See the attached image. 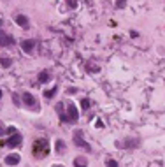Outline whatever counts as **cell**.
<instances>
[{
  "instance_id": "obj_6",
  "label": "cell",
  "mask_w": 165,
  "mask_h": 167,
  "mask_svg": "<svg viewBox=\"0 0 165 167\" xmlns=\"http://www.w3.org/2000/svg\"><path fill=\"white\" fill-rule=\"evenodd\" d=\"M11 44H14V37L0 30V46H11Z\"/></svg>"
},
{
  "instance_id": "obj_19",
  "label": "cell",
  "mask_w": 165,
  "mask_h": 167,
  "mask_svg": "<svg viewBox=\"0 0 165 167\" xmlns=\"http://www.w3.org/2000/svg\"><path fill=\"white\" fill-rule=\"evenodd\" d=\"M12 100H14V104H16V106H18V107H19V106H21V102H19V97H18V95H16V93H14V95H12Z\"/></svg>"
},
{
  "instance_id": "obj_23",
  "label": "cell",
  "mask_w": 165,
  "mask_h": 167,
  "mask_svg": "<svg viewBox=\"0 0 165 167\" xmlns=\"http://www.w3.org/2000/svg\"><path fill=\"white\" fill-rule=\"evenodd\" d=\"M4 132H5V130H2V127H0V134H4Z\"/></svg>"
},
{
  "instance_id": "obj_21",
  "label": "cell",
  "mask_w": 165,
  "mask_h": 167,
  "mask_svg": "<svg viewBox=\"0 0 165 167\" xmlns=\"http://www.w3.org/2000/svg\"><path fill=\"white\" fill-rule=\"evenodd\" d=\"M5 132H7V134H14V132H16V129H14V127H9Z\"/></svg>"
},
{
  "instance_id": "obj_10",
  "label": "cell",
  "mask_w": 165,
  "mask_h": 167,
  "mask_svg": "<svg viewBox=\"0 0 165 167\" xmlns=\"http://www.w3.org/2000/svg\"><path fill=\"white\" fill-rule=\"evenodd\" d=\"M14 19H16V23H18L19 26H23V28H26V26H28V18H26L25 14H18Z\"/></svg>"
},
{
  "instance_id": "obj_12",
  "label": "cell",
  "mask_w": 165,
  "mask_h": 167,
  "mask_svg": "<svg viewBox=\"0 0 165 167\" xmlns=\"http://www.w3.org/2000/svg\"><path fill=\"white\" fill-rule=\"evenodd\" d=\"M56 111H58V114H60V118H62V122H69V118H67V114L63 113V104H62V102H58V104H56Z\"/></svg>"
},
{
  "instance_id": "obj_20",
  "label": "cell",
  "mask_w": 165,
  "mask_h": 167,
  "mask_svg": "<svg viewBox=\"0 0 165 167\" xmlns=\"http://www.w3.org/2000/svg\"><path fill=\"white\" fill-rule=\"evenodd\" d=\"M125 2H127V0H116V5L121 9V7H125Z\"/></svg>"
},
{
  "instance_id": "obj_14",
  "label": "cell",
  "mask_w": 165,
  "mask_h": 167,
  "mask_svg": "<svg viewBox=\"0 0 165 167\" xmlns=\"http://www.w3.org/2000/svg\"><path fill=\"white\" fill-rule=\"evenodd\" d=\"M39 81H40V83H47V81H49V72H47V70H42V72L39 74Z\"/></svg>"
},
{
  "instance_id": "obj_17",
  "label": "cell",
  "mask_w": 165,
  "mask_h": 167,
  "mask_svg": "<svg viewBox=\"0 0 165 167\" xmlns=\"http://www.w3.org/2000/svg\"><path fill=\"white\" fill-rule=\"evenodd\" d=\"M55 93H56V88H53V90H47V92H44V97H46V99H51V97H53Z\"/></svg>"
},
{
  "instance_id": "obj_18",
  "label": "cell",
  "mask_w": 165,
  "mask_h": 167,
  "mask_svg": "<svg viewBox=\"0 0 165 167\" xmlns=\"http://www.w3.org/2000/svg\"><path fill=\"white\" fill-rule=\"evenodd\" d=\"M56 150H58V151H63V150H65V143H63V141H58V143H56Z\"/></svg>"
},
{
  "instance_id": "obj_24",
  "label": "cell",
  "mask_w": 165,
  "mask_h": 167,
  "mask_svg": "<svg viewBox=\"0 0 165 167\" xmlns=\"http://www.w3.org/2000/svg\"><path fill=\"white\" fill-rule=\"evenodd\" d=\"M2 23H4V21H2V19H0V25H2Z\"/></svg>"
},
{
  "instance_id": "obj_8",
  "label": "cell",
  "mask_w": 165,
  "mask_h": 167,
  "mask_svg": "<svg viewBox=\"0 0 165 167\" xmlns=\"http://www.w3.org/2000/svg\"><path fill=\"white\" fill-rule=\"evenodd\" d=\"M19 160H21V157H19L18 153H11V155L5 157V164H7V166H18Z\"/></svg>"
},
{
  "instance_id": "obj_9",
  "label": "cell",
  "mask_w": 165,
  "mask_h": 167,
  "mask_svg": "<svg viewBox=\"0 0 165 167\" xmlns=\"http://www.w3.org/2000/svg\"><path fill=\"white\" fill-rule=\"evenodd\" d=\"M33 46H35V41H23L21 42V49L25 53H32L33 51Z\"/></svg>"
},
{
  "instance_id": "obj_15",
  "label": "cell",
  "mask_w": 165,
  "mask_h": 167,
  "mask_svg": "<svg viewBox=\"0 0 165 167\" xmlns=\"http://www.w3.org/2000/svg\"><path fill=\"white\" fill-rule=\"evenodd\" d=\"M90 106H91V100H90V99H83V100H81V107H83V111L90 109Z\"/></svg>"
},
{
  "instance_id": "obj_1",
  "label": "cell",
  "mask_w": 165,
  "mask_h": 167,
  "mask_svg": "<svg viewBox=\"0 0 165 167\" xmlns=\"http://www.w3.org/2000/svg\"><path fill=\"white\" fill-rule=\"evenodd\" d=\"M47 151H49V144L46 139H37L33 143V155L35 157H44V155H47Z\"/></svg>"
},
{
  "instance_id": "obj_22",
  "label": "cell",
  "mask_w": 165,
  "mask_h": 167,
  "mask_svg": "<svg viewBox=\"0 0 165 167\" xmlns=\"http://www.w3.org/2000/svg\"><path fill=\"white\" fill-rule=\"evenodd\" d=\"M67 4H70V7H72V9L76 7V2H74V0H67Z\"/></svg>"
},
{
  "instance_id": "obj_5",
  "label": "cell",
  "mask_w": 165,
  "mask_h": 167,
  "mask_svg": "<svg viewBox=\"0 0 165 167\" xmlns=\"http://www.w3.org/2000/svg\"><path fill=\"white\" fill-rule=\"evenodd\" d=\"M21 99H23V102H25L28 107H32V109H37V104H35V97H33L32 93L25 92V93L21 95Z\"/></svg>"
},
{
  "instance_id": "obj_13",
  "label": "cell",
  "mask_w": 165,
  "mask_h": 167,
  "mask_svg": "<svg viewBox=\"0 0 165 167\" xmlns=\"http://www.w3.org/2000/svg\"><path fill=\"white\" fill-rule=\"evenodd\" d=\"M0 65H2L4 69H9V67L12 65V60H11V58H7V56H4V58L0 60Z\"/></svg>"
},
{
  "instance_id": "obj_26",
  "label": "cell",
  "mask_w": 165,
  "mask_h": 167,
  "mask_svg": "<svg viewBox=\"0 0 165 167\" xmlns=\"http://www.w3.org/2000/svg\"><path fill=\"white\" fill-rule=\"evenodd\" d=\"M55 167H62V166H55Z\"/></svg>"
},
{
  "instance_id": "obj_11",
  "label": "cell",
  "mask_w": 165,
  "mask_h": 167,
  "mask_svg": "<svg viewBox=\"0 0 165 167\" xmlns=\"http://www.w3.org/2000/svg\"><path fill=\"white\" fill-rule=\"evenodd\" d=\"M74 167H88V160L84 157H76L74 158Z\"/></svg>"
},
{
  "instance_id": "obj_2",
  "label": "cell",
  "mask_w": 165,
  "mask_h": 167,
  "mask_svg": "<svg viewBox=\"0 0 165 167\" xmlns=\"http://www.w3.org/2000/svg\"><path fill=\"white\" fill-rule=\"evenodd\" d=\"M67 114L70 116V118H69V122H70V123H76V122L79 120V113H77V109H76L74 102H69V104H67Z\"/></svg>"
},
{
  "instance_id": "obj_3",
  "label": "cell",
  "mask_w": 165,
  "mask_h": 167,
  "mask_svg": "<svg viewBox=\"0 0 165 167\" xmlns=\"http://www.w3.org/2000/svg\"><path fill=\"white\" fill-rule=\"evenodd\" d=\"M21 141H23V137H21V134H18V132H14V134H11V137H9V141L5 143L7 146H11V148H18L19 144H21Z\"/></svg>"
},
{
  "instance_id": "obj_25",
  "label": "cell",
  "mask_w": 165,
  "mask_h": 167,
  "mask_svg": "<svg viewBox=\"0 0 165 167\" xmlns=\"http://www.w3.org/2000/svg\"><path fill=\"white\" fill-rule=\"evenodd\" d=\"M0 97H2V90H0Z\"/></svg>"
},
{
  "instance_id": "obj_4",
  "label": "cell",
  "mask_w": 165,
  "mask_h": 167,
  "mask_svg": "<svg viewBox=\"0 0 165 167\" xmlns=\"http://www.w3.org/2000/svg\"><path fill=\"white\" fill-rule=\"evenodd\" d=\"M116 146L118 148H137L139 146V139L134 137V139H127V141H118Z\"/></svg>"
},
{
  "instance_id": "obj_16",
  "label": "cell",
  "mask_w": 165,
  "mask_h": 167,
  "mask_svg": "<svg viewBox=\"0 0 165 167\" xmlns=\"http://www.w3.org/2000/svg\"><path fill=\"white\" fill-rule=\"evenodd\" d=\"M106 166H107V167H120V166H118V162H116L114 158H107V160H106Z\"/></svg>"
},
{
  "instance_id": "obj_7",
  "label": "cell",
  "mask_w": 165,
  "mask_h": 167,
  "mask_svg": "<svg viewBox=\"0 0 165 167\" xmlns=\"http://www.w3.org/2000/svg\"><path fill=\"white\" fill-rule=\"evenodd\" d=\"M74 143H76V146H79V148H84V150H88V151L91 150V148H90V144L81 137V134H79V132H76V136H74Z\"/></svg>"
}]
</instances>
